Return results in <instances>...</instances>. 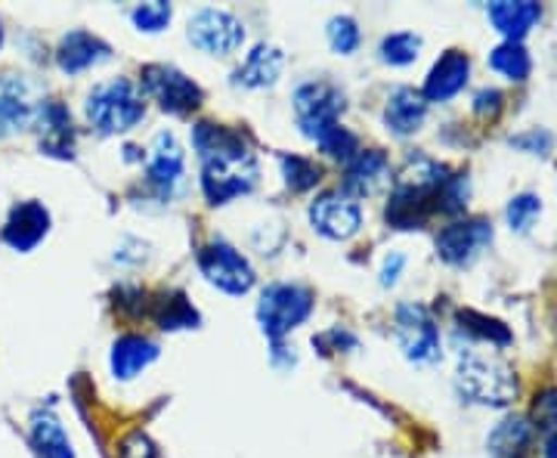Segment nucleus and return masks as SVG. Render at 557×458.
<instances>
[{"mask_svg": "<svg viewBox=\"0 0 557 458\" xmlns=\"http://www.w3.org/2000/svg\"><path fill=\"white\" fill-rule=\"evenodd\" d=\"M258 159L242 131L230 127L226 140L208 156H201V189L211 205H230L239 196H248L258 186Z\"/></svg>", "mask_w": 557, "mask_h": 458, "instance_id": "obj_1", "label": "nucleus"}, {"mask_svg": "<svg viewBox=\"0 0 557 458\" xmlns=\"http://www.w3.org/2000/svg\"><path fill=\"white\" fill-rule=\"evenodd\" d=\"M87 121L94 124V131L102 137H115L134 131L143 115H146V102L137 84L131 78H115L109 84H100L90 90L87 97Z\"/></svg>", "mask_w": 557, "mask_h": 458, "instance_id": "obj_2", "label": "nucleus"}, {"mask_svg": "<svg viewBox=\"0 0 557 458\" xmlns=\"http://www.w3.org/2000/svg\"><path fill=\"white\" fill-rule=\"evenodd\" d=\"M313 313V292L292 282H273L260 292L258 322L267 338H285Z\"/></svg>", "mask_w": 557, "mask_h": 458, "instance_id": "obj_3", "label": "nucleus"}, {"mask_svg": "<svg viewBox=\"0 0 557 458\" xmlns=\"http://www.w3.org/2000/svg\"><path fill=\"white\" fill-rule=\"evenodd\" d=\"M458 391L483 406H508L518 397V379L515 372L498 359L461 354L458 359Z\"/></svg>", "mask_w": 557, "mask_h": 458, "instance_id": "obj_4", "label": "nucleus"}, {"mask_svg": "<svg viewBox=\"0 0 557 458\" xmlns=\"http://www.w3.org/2000/svg\"><path fill=\"white\" fill-rule=\"evenodd\" d=\"M199 270L201 276L208 280V285H214L223 295H248L255 288V267L248 263V258L236 251L230 242H211L199 251Z\"/></svg>", "mask_w": 557, "mask_h": 458, "instance_id": "obj_5", "label": "nucleus"}, {"mask_svg": "<svg viewBox=\"0 0 557 458\" xmlns=\"http://www.w3.org/2000/svg\"><path fill=\"white\" fill-rule=\"evenodd\" d=\"M341 112H344V94L325 81H310L295 90V115L304 137H310L313 143L338 127Z\"/></svg>", "mask_w": 557, "mask_h": 458, "instance_id": "obj_6", "label": "nucleus"}, {"mask_svg": "<svg viewBox=\"0 0 557 458\" xmlns=\"http://www.w3.org/2000/svg\"><path fill=\"white\" fill-rule=\"evenodd\" d=\"M139 81H143V90L171 115H189L205 100L199 84L174 65H146L139 72Z\"/></svg>", "mask_w": 557, "mask_h": 458, "instance_id": "obj_7", "label": "nucleus"}, {"mask_svg": "<svg viewBox=\"0 0 557 458\" xmlns=\"http://www.w3.org/2000/svg\"><path fill=\"white\" fill-rule=\"evenodd\" d=\"M394 335H397L399 350L406 354V359H412L418 366H428V362H437L440 359L437 319L431 317L428 307H421V304H403V307H397Z\"/></svg>", "mask_w": 557, "mask_h": 458, "instance_id": "obj_8", "label": "nucleus"}, {"mask_svg": "<svg viewBox=\"0 0 557 458\" xmlns=\"http://www.w3.org/2000/svg\"><path fill=\"white\" fill-rule=\"evenodd\" d=\"M310 223L319 236L332 242L354 239L362 226V208L344 189H329L310 205Z\"/></svg>", "mask_w": 557, "mask_h": 458, "instance_id": "obj_9", "label": "nucleus"}, {"mask_svg": "<svg viewBox=\"0 0 557 458\" xmlns=\"http://www.w3.org/2000/svg\"><path fill=\"white\" fill-rule=\"evenodd\" d=\"M189 40L193 47H199L201 53H211V57H230L236 53L245 40V25H242L233 13L226 10H211L205 7L199 10L193 20H189Z\"/></svg>", "mask_w": 557, "mask_h": 458, "instance_id": "obj_10", "label": "nucleus"}, {"mask_svg": "<svg viewBox=\"0 0 557 458\" xmlns=\"http://www.w3.org/2000/svg\"><path fill=\"white\" fill-rule=\"evenodd\" d=\"M40 102L44 100L35 97V87L25 75L3 72L0 75V140L10 137V134L35 127Z\"/></svg>", "mask_w": 557, "mask_h": 458, "instance_id": "obj_11", "label": "nucleus"}, {"mask_svg": "<svg viewBox=\"0 0 557 458\" xmlns=\"http://www.w3.org/2000/svg\"><path fill=\"white\" fill-rule=\"evenodd\" d=\"M490 242H493V223L490 220H458V223H449L440 230L437 255L440 260H446L453 267H465L478 258Z\"/></svg>", "mask_w": 557, "mask_h": 458, "instance_id": "obj_12", "label": "nucleus"}, {"mask_svg": "<svg viewBox=\"0 0 557 458\" xmlns=\"http://www.w3.org/2000/svg\"><path fill=\"white\" fill-rule=\"evenodd\" d=\"M186 171V156L183 146L171 131H161L152 140V156L146 161V174H149V186L159 193L161 199H171L177 193L180 180Z\"/></svg>", "mask_w": 557, "mask_h": 458, "instance_id": "obj_13", "label": "nucleus"}, {"mask_svg": "<svg viewBox=\"0 0 557 458\" xmlns=\"http://www.w3.org/2000/svg\"><path fill=\"white\" fill-rule=\"evenodd\" d=\"M50 233V211L40 205V201H20L10 218L3 223V242L13 248V251H32L38 248L44 236Z\"/></svg>", "mask_w": 557, "mask_h": 458, "instance_id": "obj_14", "label": "nucleus"}, {"mask_svg": "<svg viewBox=\"0 0 557 458\" xmlns=\"http://www.w3.org/2000/svg\"><path fill=\"white\" fill-rule=\"evenodd\" d=\"M471 78V57L461 53V50H446L434 69L428 72V81H424V90L421 97L428 102H446L458 97L465 90V84Z\"/></svg>", "mask_w": 557, "mask_h": 458, "instance_id": "obj_15", "label": "nucleus"}, {"mask_svg": "<svg viewBox=\"0 0 557 458\" xmlns=\"http://www.w3.org/2000/svg\"><path fill=\"white\" fill-rule=\"evenodd\" d=\"M112 57V47L90 32H69L60 40V50H57V62L65 75H81L94 65H100Z\"/></svg>", "mask_w": 557, "mask_h": 458, "instance_id": "obj_16", "label": "nucleus"}, {"mask_svg": "<svg viewBox=\"0 0 557 458\" xmlns=\"http://www.w3.org/2000/svg\"><path fill=\"white\" fill-rule=\"evenodd\" d=\"M35 127H40V149L47 156H57V159H72V140H75V131H72V115L62 102L50 100L40 102L38 121Z\"/></svg>", "mask_w": 557, "mask_h": 458, "instance_id": "obj_17", "label": "nucleus"}, {"mask_svg": "<svg viewBox=\"0 0 557 458\" xmlns=\"http://www.w3.org/2000/svg\"><path fill=\"white\" fill-rule=\"evenodd\" d=\"M391 180V161L381 149H359V156L347 164L344 177V193L347 196H372Z\"/></svg>", "mask_w": 557, "mask_h": 458, "instance_id": "obj_18", "label": "nucleus"}, {"mask_svg": "<svg viewBox=\"0 0 557 458\" xmlns=\"http://www.w3.org/2000/svg\"><path fill=\"white\" fill-rule=\"evenodd\" d=\"M159 357L161 347L156 341L143 338V335H121V338L112 344L109 366H112V375L119 381H134L139 372H146Z\"/></svg>", "mask_w": 557, "mask_h": 458, "instance_id": "obj_19", "label": "nucleus"}, {"mask_svg": "<svg viewBox=\"0 0 557 458\" xmlns=\"http://www.w3.org/2000/svg\"><path fill=\"white\" fill-rule=\"evenodd\" d=\"M424 119H428V100L421 97V90L397 87V90L387 97V106H384V124H387V131H394L397 137H409V134L421 131Z\"/></svg>", "mask_w": 557, "mask_h": 458, "instance_id": "obj_20", "label": "nucleus"}, {"mask_svg": "<svg viewBox=\"0 0 557 458\" xmlns=\"http://www.w3.org/2000/svg\"><path fill=\"white\" fill-rule=\"evenodd\" d=\"M285 69V53L278 50L276 44H258L236 72V84L248 87V90H263L273 87Z\"/></svg>", "mask_w": 557, "mask_h": 458, "instance_id": "obj_21", "label": "nucleus"}, {"mask_svg": "<svg viewBox=\"0 0 557 458\" xmlns=\"http://www.w3.org/2000/svg\"><path fill=\"white\" fill-rule=\"evenodd\" d=\"M542 20V7L533 0H498L490 3V22L496 25V32L505 35V40H523L533 25Z\"/></svg>", "mask_w": 557, "mask_h": 458, "instance_id": "obj_22", "label": "nucleus"}, {"mask_svg": "<svg viewBox=\"0 0 557 458\" xmlns=\"http://www.w3.org/2000/svg\"><path fill=\"white\" fill-rule=\"evenodd\" d=\"M32 440L40 458H75L72 440L53 412H35L32 416Z\"/></svg>", "mask_w": 557, "mask_h": 458, "instance_id": "obj_23", "label": "nucleus"}, {"mask_svg": "<svg viewBox=\"0 0 557 458\" xmlns=\"http://www.w3.org/2000/svg\"><path fill=\"white\" fill-rule=\"evenodd\" d=\"M152 319L164 332H180V329L199 325V313L183 292H164V295H159V300H152Z\"/></svg>", "mask_w": 557, "mask_h": 458, "instance_id": "obj_24", "label": "nucleus"}, {"mask_svg": "<svg viewBox=\"0 0 557 458\" xmlns=\"http://www.w3.org/2000/svg\"><path fill=\"white\" fill-rule=\"evenodd\" d=\"M533 446V424L527 419H508L490 437V453L496 458H523Z\"/></svg>", "mask_w": 557, "mask_h": 458, "instance_id": "obj_25", "label": "nucleus"}, {"mask_svg": "<svg viewBox=\"0 0 557 458\" xmlns=\"http://www.w3.org/2000/svg\"><path fill=\"white\" fill-rule=\"evenodd\" d=\"M490 65H493V72H498L502 78L518 81V84L530 78V72H533V60H530L527 47L518 44V40L498 44L496 50L490 53Z\"/></svg>", "mask_w": 557, "mask_h": 458, "instance_id": "obj_26", "label": "nucleus"}, {"mask_svg": "<svg viewBox=\"0 0 557 458\" xmlns=\"http://www.w3.org/2000/svg\"><path fill=\"white\" fill-rule=\"evenodd\" d=\"M282 177L292 193H307L322 180V171L317 161L304 159V156H282Z\"/></svg>", "mask_w": 557, "mask_h": 458, "instance_id": "obj_27", "label": "nucleus"}, {"mask_svg": "<svg viewBox=\"0 0 557 458\" xmlns=\"http://www.w3.org/2000/svg\"><path fill=\"white\" fill-rule=\"evenodd\" d=\"M421 53V38L412 32H394L381 40V60L387 65H412Z\"/></svg>", "mask_w": 557, "mask_h": 458, "instance_id": "obj_28", "label": "nucleus"}, {"mask_svg": "<svg viewBox=\"0 0 557 458\" xmlns=\"http://www.w3.org/2000/svg\"><path fill=\"white\" fill-rule=\"evenodd\" d=\"M458 322H461L458 329H465V332H471V335H478L483 341H493V344H508L511 341V332H508L505 322H498L493 317H483L478 310H461Z\"/></svg>", "mask_w": 557, "mask_h": 458, "instance_id": "obj_29", "label": "nucleus"}, {"mask_svg": "<svg viewBox=\"0 0 557 458\" xmlns=\"http://www.w3.org/2000/svg\"><path fill=\"white\" fill-rule=\"evenodd\" d=\"M171 16H174L171 3L156 0V3H139V7H134L131 22L137 25V32H146V35H159V32H164V28H168Z\"/></svg>", "mask_w": 557, "mask_h": 458, "instance_id": "obj_30", "label": "nucleus"}, {"mask_svg": "<svg viewBox=\"0 0 557 458\" xmlns=\"http://www.w3.org/2000/svg\"><path fill=\"white\" fill-rule=\"evenodd\" d=\"M317 146L325 152V156H329V159H338L344 161V164H350V161L359 156L357 134H350V131H347V127H341V124L335 127V131H329Z\"/></svg>", "mask_w": 557, "mask_h": 458, "instance_id": "obj_31", "label": "nucleus"}, {"mask_svg": "<svg viewBox=\"0 0 557 458\" xmlns=\"http://www.w3.org/2000/svg\"><path fill=\"white\" fill-rule=\"evenodd\" d=\"M468 199H471V180H468V174H453V177H446V183L440 186L437 208L443 214H461Z\"/></svg>", "mask_w": 557, "mask_h": 458, "instance_id": "obj_32", "label": "nucleus"}, {"mask_svg": "<svg viewBox=\"0 0 557 458\" xmlns=\"http://www.w3.org/2000/svg\"><path fill=\"white\" fill-rule=\"evenodd\" d=\"M359 25L354 16H335L329 22V44L338 57H350L359 47Z\"/></svg>", "mask_w": 557, "mask_h": 458, "instance_id": "obj_33", "label": "nucleus"}, {"mask_svg": "<svg viewBox=\"0 0 557 458\" xmlns=\"http://www.w3.org/2000/svg\"><path fill=\"white\" fill-rule=\"evenodd\" d=\"M539 214H542V201H539V196H533V193L515 196V199L508 201V208H505V218L511 223V230H518V233L530 230Z\"/></svg>", "mask_w": 557, "mask_h": 458, "instance_id": "obj_34", "label": "nucleus"}, {"mask_svg": "<svg viewBox=\"0 0 557 458\" xmlns=\"http://www.w3.org/2000/svg\"><path fill=\"white\" fill-rule=\"evenodd\" d=\"M533 428L545 431L548 437L557 434V387H545L539 391L536 403H533Z\"/></svg>", "mask_w": 557, "mask_h": 458, "instance_id": "obj_35", "label": "nucleus"}, {"mask_svg": "<svg viewBox=\"0 0 557 458\" xmlns=\"http://www.w3.org/2000/svg\"><path fill=\"white\" fill-rule=\"evenodd\" d=\"M119 458H159V449L143 431H134V434H127V437L121 440Z\"/></svg>", "mask_w": 557, "mask_h": 458, "instance_id": "obj_36", "label": "nucleus"}, {"mask_svg": "<svg viewBox=\"0 0 557 458\" xmlns=\"http://www.w3.org/2000/svg\"><path fill=\"white\" fill-rule=\"evenodd\" d=\"M511 146H518V149L530 152V156H548V152H552V146H555V137H552L548 131H530V134H520V137H515Z\"/></svg>", "mask_w": 557, "mask_h": 458, "instance_id": "obj_37", "label": "nucleus"}, {"mask_svg": "<svg viewBox=\"0 0 557 458\" xmlns=\"http://www.w3.org/2000/svg\"><path fill=\"white\" fill-rule=\"evenodd\" d=\"M474 109H478V115H496L502 109V94L498 90H480Z\"/></svg>", "mask_w": 557, "mask_h": 458, "instance_id": "obj_38", "label": "nucleus"}, {"mask_svg": "<svg viewBox=\"0 0 557 458\" xmlns=\"http://www.w3.org/2000/svg\"><path fill=\"white\" fill-rule=\"evenodd\" d=\"M406 267V258L403 255H391V258L384 260V270H381V282L384 285H394L399 280V270Z\"/></svg>", "mask_w": 557, "mask_h": 458, "instance_id": "obj_39", "label": "nucleus"}, {"mask_svg": "<svg viewBox=\"0 0 557 458\" xmlns=\"http://www.w3.org/2000/svg\"><path fill=\"white\" fill-rule=\"evenodd\" d=\"M545 458H557V434L545 440Z\"/></svg>", "mask_w": 557, "mask_h": 458, "instance_id": "obj_40", "label": "nucleus"}, {"mask_svg": "<svg viewBox=\"0 0 557 458\" xmlns=\"http://www.w3.org/2000/svg\"><path fill=\"white\" fill-rule=\"evenodd\" d=\"M0 47H3V28H0Z\"/></svg>", "mask_w": 557, "mask_h": 458, "instance_id": "obj_41", "label": "nucleus"}]
</instances>
